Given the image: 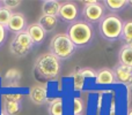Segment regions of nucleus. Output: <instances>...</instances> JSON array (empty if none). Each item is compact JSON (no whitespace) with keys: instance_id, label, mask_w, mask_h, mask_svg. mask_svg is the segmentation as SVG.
Instances as JSON below:
<instances>
[{"instance_id":"obj_21","label":"nucleus","mask_w":132,"mask_h":115,"mask_svg":"<svg viewBox=\"0 0 132 115\" xmlns=\"http://www.w3.org/2000/svg\"><path fill=\"white\" fill-rule=\"evenodd\" d=\"M85 79L86 78L80 74L79 70L74 72V75H73V89H74V91H79V92L82 91L85 86Z\"/></svg>"},{"instance_id":"obj_19","label":"nucleus","mask_w":132,"mask_h":115,"mask_svg":"<svg viewBox=\"0 0 132 115\" xmlns=\"http://www.w3.org/2000/svg\"><path fill=\"white\" fill-rule=\"evenodd\" d=\"M103 5H104L109 11L114 12V14H115L116 12H119L125 8L129 5V1L128 0H104Z\"/></svg>"},{"instance_id":"obj_9","label":"nucleus","mask_w":132,"mask_h":115,"mask_svg":"<svg viewBox=\"0 0 132 115\" xmlns=\"http://www.w3.org/2000/svg\"><path fill=\"white\" fill-rule=\"evenodd\" d=\"M6 29L7 31H11L15 35L21 31H24L27 29V20H26L24 14L20 12H13Z\"/></svg>"},{"instance_id":"obj_1","label":"nucleus","mask_w":132,"mask_h":115,"mask_svg":"<svg viewBox=\"0 0 132 115\" xmlns=\"http://www.w3.org/2000/svg\"><path fill=\"white\" fill-rule=\"evenodd\" d=\"M66 35L75 47H85L89 45L94 38V28L86 21H75L71 23Z\"/></svg>"},{"instance_id":"obj_15","label":"nucleus","mask_w":132,"mask_h":115,"mask_svg":"<svg viewBox=\"0 0 132 115\" xmlns=\"http://www.w3.org/2000/svg\"><path fill=\"white\" fill-rule=\"evenodd\" d=\"M60 5H62V2L58 0H44V1H42V15L58 17Z\"/></svg>"},{"instance_id":"obj_23","label":"nucleus","mask_w":132,"mask_h":115,"mask_svg":"<svg viewBox=\"0 0 132 115\" xmlns=\"http://www.w3.org/2000/svg\"><path fill=\"white\" fill-rule=\"evenodd\" d=\"M85 109V104L84 100L81 98L75 97L73 99V114L74 115H81Z\"/></svg>"},{"instance_id":"obj_29","label":"nucleus","mask_w":132,"mask_h":115,"mask_svg":"<svg viewBox=\"0 0 132 115\" xmlns=\"http://www.w3.org/2000/svg\"><path fill=\"white\" fill-rule=\"evenodd\" d=\"M128 88H129V89H132V81H131V83H130V85H129V86H128Z\"/></svg>"},{"instance_id":"obj_3","label":"nucleus","mask_w":132,"mask_h":115,"mask_svg":"<svg viewBox=\"0 0 132 115\" xmlns=\"http://www.w3.org/2000/svg\"><path fill=\"white\" fill-rule=\"evenodd\" d=\"M123 20L117 14H108L98 22V31L104 39L110 41L117 40L122 37L123 32Z\"/></svg>"},{"instance_id":"obj_26","label":"nucleus","mask_w":132,"mask_h":115,"mask_svg":"<svg viewBox=\"0 0 132 115\" xmlns=\"http://www.w3.org/2000/svg\"><path fill=\"white\" fill-rule=\"evenodd\" d=\"M6 39H7V29L0 24V47L5 44Z\"/></svg>"},{"instance_id":"obj_5","label":"nucleus","mask_w":132,"mask_h":115,"mask_svg":"<svg viewBox=\"0 0 132 115\" xmlns=\"http://www.w3.org/2000/svg\"><path fill=\"white\" fill-rule=\"evenodd\" d=\"M32 47H34V43L31 41L28 32L24 30L13 37L9 45V52L16 58H24L32 50Z\"/></svg>"},{"instance_id":"obj_31","label":"nucleus","mask_w":132,"mask_h":115,"mask_svg":"<svg viewBox=\"0 0 132 115\" xmlns=\"http://www.w3.org/2000/svg\"><path fill=\"white\" fill-rule=\"evenodd\" d=\"M2 7V4H1V0H0V8H1Z\"/></svg>"},{"instance_id":"obj_25","label":"nucleus","mask_w":132,"mask_h":115,"mask_svg":"<svg viewBox=\"0 0 132 115\" xmlns=\"http://www.w3.org/2000/svg\"><path fill=\"white\" fill-rule=\"evenodd\" d=\"M79 71L85 78H95L96 76V71L94 69H92V68H82Z\"/></svg>"},{"instance_id":"obj_27","label":"nucleus","mask_w":132,"mask_h":115,"mask_svg":"<svg viewBox=\"0 0 132 115\" xmlns=\"http://www.w3.org/2000/svg\"><path fill=\"white\" fill-rule=\"evenodd\" d=\"M109 115H117L116 104H115V101H111V106H110V113H109Z\"/></svg>"},{"instance_id":"obj_20","label":"nucleus","mask_w":132,"mask_h":115,"mask_svg":"<svg viewBox=\"0 0 132 115\" xmlns=\"http://www.w3.org/2000/svg\"><path fill=\"white\" fill-rule=\"evenodd\" d=\"M123 40L125 41V45L132 47V20L125 21L123 24V32H122V37Z\"/></svg>"},{"instance_id":"obj_24","label":"nucleus","mask_w":132,"mask_h":115,"mask_svg":"<svg viewBox=\"0 0 132 115\" xmlns=\"http://www.w3.org/2000/svg\"><path fill=\"white\" fill-rule=\"evenodd\" d=\"M1 4H2L4 8L8 9L9 12L13 13V11H15L16 8H19V7L21 6L22 1H20V0H2Z\"/></svg>"},{"instance_id":"obj_28","label":"nucleus","mask_w":132,"mask_h":115,"mask_svg":"<svg viewBox=\"0 0 132 115\" xmlns=\"http://www.w3.org/2000/svg\"><path fill=\"white\" fill-rule=\"evenodd\" d=\"M128 115H132V108H131V109H130V111H129V112H128Z\"/></svg>"},{"instance_id":"obj_11","label":"nucleus","mask_w":132,"mask_h":115,"mask_svg":"<svg viewBox=\"0 0 132 115\" xmlns=\"http://www.w3.org/2000/svg\"><path fill=\"white\" fill-rule=\"evenodd\" d=\"M29 98L32 104L38 105V106L44 105L48 101V89L41 84L32 85L29 89Z\"/></svg>"},{"instance_id":"obj_12","label":"nucleus","mask_w":132,"mask_h":115,"mask_svg":"<svg viewBox=\"0 0 132 115\" xmlns=\"http://www.w3.org/2000/svg\"><path fill=\"white\" fill-rule=\"evenodd\" d=\"M94 81L96 85H112L116 83L114 70L110 68H102L97 70Z\"/></svg>"},{"instance_id":"obj_7","label":"nucleus","mask_w":132,"mask_h":115,"mask_svg":"<svg viewBox=\"0 0 132 115\" xmlns=\"http://www.w3.org/2000/svg\"><path fill=\"white\" fill-rule=\"evenodd\" d=\"M105 8L100 1L96 0H90L89 4H87L82 9V16L85 21L88 23H96L100 22L104 17Z\"/></svg>"},{"instance_id":"obj_4","label":"nucleus","mask_w":132,"mask_h":115,"mask_svg":"<svg viewBox=\"0 0 132 115\" xmlns=\"http://www.w3.org/2000/svg\"><path fill=\"white\" fill-rule=\"evenodd\" d=\"M50 53L53 54L56 58H58L60 61L67 60L74 54L77 47L71 41L68 36L66 34H57L51 38L50 40Z\"/></svg>"},{"instance_id":"obj_17","label":"nucleus","mask_w":132,"mask_h":115,"mask_svg":"<svg viewBox=\"0 0 132 115\" xmlns=\"http://www.w3.org/2000/svg\"><path fill=\"white\" fill-rule=\"evenodd\" d=\"M49 107H48V113L49 115H64V101L63 98H53V99H49Z\"/></svg>"},{"instance_id":"obj_10","label":"nucleus","mask_w":132,"mask_h":115,"mask_svg":"<svg viewBox=\"0 0 132 115\" xmlns=\"http://www.w3.org/2000/svg\"><path fill=\"white\" fill-rule=\"evenodd\" d=\"M21 77L22 74L19 69L16 68H11L5 72L4 77H2V82L1 85L6 89H15L20 86V82H21Z\"/></svg>"},{"instance_id":"obj_13","label":"nucleus","mask_w":132,"mask_h":115,"mask_svg":"<svg viewBox=\"0 0 132 115\" xmlns=\"http://www.w3.org/2000/svg\"><path fill=\"white\" fill-rule=\"evenodd\" d=\"M26 31L28 32V35H29L31 41L34 43V45H41V44L44 41L45 37H46V32L42 29L41 25H39L37 22L27 25Z\"/></svg>"},{"instance_id":"obj_2","label":"nucleus","mask_w":132,"mask_h":115,"mask_svg":"<svg viewBox=\"0 0 132 115\" xmlns=\"http://www.w3.org/2000/svg\"><path fill=\"white\" fill-rule=\"evenodd\" d=\"M35 70L36 72L45 79H55L58 77L62 69V63L58 58L53 54L43 53L41 54L35 61Z\"/></svg>"},{"instance_id":"obj_14","label":"nucleus","mask_w":132,"mask_h":115,"mask_svg":"<svg viewBox=\"0 0 132 115\" xmlns=\"http://www.w3.org/2000/svg\"><path fill=\"white\" fill-rule=\"evenodd\" d=\"M115 78H116V83H121L124 85L129 86L132 81V68L126 67L123 65H118L114 69Z\"/></svg>"},{"instance_id":"obj_8","label":"nucleus","mask_w":132,"mask_h":115,"mask_svg":"<svg viewBox=\"0 0 132 115\" xmlns=\"http://www.w3.org/2000/svg\"><path fill=\"white\" fill-rule=\"evenodd\" d=\"M79 15V11H78V6L75 2L73 1H65L62 2L59 9V16L60 20L65 21L67 23H74Z\"/></svg>"},{"instance_id":"obj_6","label":"nucleus","mask_w":132,"mask_h":115,"mask_svg":"<svg viewBox=\"0 0 132 115\" xmlns=\"http://www.w3.org/2000/svg\"><path fill=\"white\" fill-rule=\"evenodd\" d=\"M22 98L20 92H7L1 95L0 115H18L22 109Z\"/></svg>"},{"instance_id":"obj_16","label":"nucleus","mask_w":132,"mask_h":115,"mask_svg":"<svg viewBox=\"0 0 132 115\" xmlns=\"http://www.w3.org/2000/svg\"><path fill=\"white\" fill-rule=\"evenodd\" d=\"M38 23L41 25V28L46 32H52L56 29L58 24V17L56 16H49V15H41V17L38 18Z\"/></svg>"},{"instance_id":"obj_22","label":"nucleus","mask_w":132,"mask_h":115,"mask_svg":"<svg viewBox=\"0 0 132 115\" xmlns=\"http://www.w3.org/2000/svg\"><path fill=\"white\" fill-rule=\"evenodd\" d=\"M12 14H13L12 12H9L8 9L4 8V7L0 8V24H1L2 27L7 28L9 20H11V17H12Z\"/></svg>"},{"instance_id":"obj_18","label":"nucleus","mask_w":132,"mask_h":115,"mask_svg":"<svg viewBox=\"0 0 132 115\" xmlns=\"http://www.w3.org/2000/svg\"><path fill=\"white\" fill-rule=\"evenodd\" d=\"M118 61L119 65L132 68V47L128 45L122 46L118 52Z\"/></svg>"},{"instance_id":"obj_30","label":"nucleus","mask_w":132,"mask_h":115,"mask_svg":"<svg viewBox=\"0 0 132 115\" xmlns=\"http://www.w3.org/2000/svg\"><path fill=\"white\" fill-rule=\"evenodd\" d=\"M129 5H131V6H132V0H130V1H129Z\"/></svg>"}]
</instances>
